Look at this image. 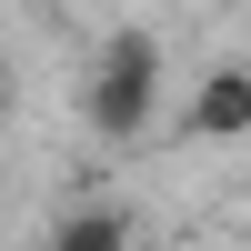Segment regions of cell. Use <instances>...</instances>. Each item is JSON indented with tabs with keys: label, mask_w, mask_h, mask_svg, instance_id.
I'll list each match as a JSON object with an SVG mask.
<instances>
[{
	"label": "cell",
	"mask_w": 251,
	"mask_h": 251,
	"mask_svg": "<svg viewBox=\"0 0 251 251\" xmlns=\"http://www.w3.org/2000/svg\"><path fill=\"white\" fill-rule=\"evenodd\" d=\"M40 251H131V221H121V211H71Z\"/></svg>",
	"instance_id": "3957f363"
},
{
	"label": "cell",
	"mask_w": 251,
	"mask_h": 251,
	"mask_svg": "<svg viewBox=\"0 0 251 251\" xmlns=\"http://www.w3.org/2000/svg\"><path fill=\"white\" fill-rule=\"evenodd\" d=\"M151 111H161V50L151 40H111L100 71H91V131L100 141H141Z\"/></svg>",
	"instance_id": "6da1fadb"
},
{
	"label": "cell",
	"mask_w": 251,
	"mask_h": 251,
	"mask_svg": "<svg viewBox=\"0 0 251 251\" xmlns=\"http://www.w3.org/2000/svg\"><path fill=\"white\" fill-rule=\"evenodd\" d=\"M231 131H251V71H211L181 111V141H231Z\"/></svg>",
	"instance_id": "7a4b0ae2"
}]
</instances>
